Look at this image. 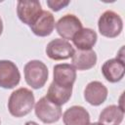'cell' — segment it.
<instances>
[{"label":"cell","mask_w":125,"mask_h":125,"mask_svg":"<svg viewBox=\"0 0 125 125\" xmlns=\"http://www.w3.org/2000/svg\"><path fill=\"white\" fill-rule=\"evenodd\" d=\"M98 28L103 36L106 38H115L122 32L123 21L117 13L107 10L100 16Z\"/></svg>","instance_id":"3"},{"label":"cell","mask_w":125,"mask_h":125,"mask_svg":"<svg viewBox=\"0 0 125 125\" xmlns=\"http://www.w3.org/2000/svg\"><path fill=\"white\" fill-rule=\"evenodd\" d=\"M71 95H72V88L62 87L52 82L48 88L47 95L45 97L53 104L61 106L69 101Z\"/></svg>","instance_id":"16"},{"label":"cell","mask_w":125,"mask_h":125,"mask_svg":"<svg viewBox=\"0 0 125 125\" xmlns=\"http://www.w3.org/2000/svg\"><path fill=\"white\" fill-rule=\"evenodd\" d=\"M41 4L36 0H21L17 3V15L21 22L32 25L42 13Z\"/></svg>","instance_id":"5"},{"label":"cell","mask_w":125,"mask_h":125,"mask_svg":"<svg viewBox=\"0 0 125 125\" xmlns=\"http://www.w3.org/2000/svg\"><path fill=\"white\" fill-rule=\"evenodd\" d=\"M34 112L36 117L45 124H52L62 117L61 106L50 102L46 97H42L34 104Z\"/></svg>","instance_id":"4"},{"label":"cell","mask_w":125,"mask_h":125,"mask_svg":"<svg viewBox=\"0 0 125 125\" xmlns=\"http://www.w3.org/2000/svg\"><path fill=\"white\" fill-rule=\"evenodd\" d=\"M2 32H3V21H2V19L0 17V36H1Z\"/></svg>","instance_id":"20"},{"label":"cell","mask_w":125,"mask_h":125,"mask_svg":"<svg viewBox=\"0 0 125 125\" xmlns=\"http://www.w3.org/2000/svg\"><path fill=\"white\" fill-rule=\"evenodd\" d=\"M46 55L54 61H62L71 58L74 54L73 46L62 38H56L46 46Z\"/></svg>","instance_id":"7"},{"label":"cell","mask_w":125,"mask_h":125,"mask_svg":"<svg viewBox=\"0 0 125 125\" xmlns=\"http://www.w3.org/2000/svg\"><path fill=\"white\" fill-rule=\"evenodd\" d=\"M35 104L33 93L27 88H19L14 91L8 100V110L14 117H23L27 115Z\"/></svg>","instance_id":"1"},{"label":"cell","mask_w":125,"mask_h":125,"mask_svg":"<svg viewBox=\"0 0 125 125\" xmlns=\"http://www.w3.org/2000/svg\"><path fill=\"white\" fill-rule=\"evenodd\" d=\"M97 60L94 50H76L71 57V65L78 70H88L96 65Z\"/></svg>","instance_id":"13"},{"label":"cell","mask_w":125,"mask_h":125,"mask_svg":"<svg viewBox=\"0 0 125 125\" xmlns=\"http://www.w3.org/2000/svg\"><path fill=\"white\" fill-rule=\"evenodd\" d=\"M21 73L15 62L9 60H0V87L13 89L19 85Z\"/></svg>","instance_id":"6"},{"label":"cell","mask_w":125,"mask_h":125,"mask_svg":"<svg viewBox=\"0 0 125 125\" xmlns=\"http://www.w3.org/2000/svg\"><path fill=\"white\" fill-rule=\"evenodd\" d=\"M64 125H88L90 123V114L81 105H72L62 114Z\"/></svg>","instance_id":"14"},{"label":"cell","mask_w":125,"mask_h":125,"mask_svg":"<svg viewBox=\"0 0 125 125\" xmlns=\"http://www.w3.org/2000/svg\"><path fill=\"white\" fill-rule=\"evenodd\" d=\"M53 82L59 86L72 88L76 80V70L69 63H58L53 68Z\"/></svg>","instance_id":"9"},{"label":"cell","mask_w":125,"mask_h":125,"mask_svg":"<svg viewBox=\"0 0 125 125\" xmlns=\"http://www.w3.org/2000/svg\"><path fill=\"white\" fill-rule=\"evenodd\" d=\"M98 39L97 32L89 27L81 28L71 39L77 50H92Z\"/></svg>","instance_id":"15"},{"label":"cell","mask_w":125,"mask_h":125,"mask_svg":"<svg viewBox=\"0 0 125 125\" xmlns=\"http://www.w3.org/2000/svg\"><path fill=\"white\" fill-rule=\"evenodd\" d=\"M70 1L68 0H47V6L54 12H59L60 10L68 6Z\"/></svg>","instance_id":"18"},{"label":"cell","mask_w":125,"mask_h":125,"mask_svg":"<svg viewBox=\"0 0 125 125\" xmlns=\"http://www.w3.org/2000/svg\"><path fill=\"white\" fill-rule=\"evenodd\" d=\"M88 125H102V124L99 123V122H94V123H89Z\"/></svg>","instance_id":"21"},{"label":"cell","mask_w":125,"mask_h":125,"mask_svg":"<svg viewBox=\"0 0 125 125\" xmlns=\"http://www.w3.org/2000/svg\"><path fill=\"white\" fill-rule=\"evenodd\" d=\"M107 88L100 81H91L84 89V99L94 106L104 104L107 98Z\"/></svg>","instance_id":"10"},{"label":"cell","mask_w":125,"mask_h":125,"mask_svg":"<svg viewBox=\"0 0 125 125\" xmlns=\"http://www.w3.org/2000/svg\"><path fill=\"white\" fill-rule=\"evenodd\" d=\"M23 73L26 84L35 90L42 88L49 76L47 65L39 60H32L26 62L23 67Z\"/></svg>","instance_id":"2"},{"label":"cell","mask_w":125,"mask_h":125,"mask_svg":"<svg viewBox=\"0 0 125 125\" xmlns=\"http://www.w3.org/2000/svg\"><path fill=\"white\" fill-rule=\"evenodd\" d=\"M24 125H39V124L36 123L35 121H27V122H25Z\"/></svg>","instance_id":"19"},{"label":"cell","mask_w":125,"mask_h":125,"mask_svg":"<svg viewBox=\"0 0 125 125\" xmlns=\"http://www.w3.org/2000/svg\"><path fill=\"white\" fill-rule=\"evenodd\" d=\"M102 73L105 80L110 83H117L122 80L125 73L124 61L119 58L110 59L104 62L102 65Z\"/></svg>","instance_id":"11"},{"label":"cell","mask_w":125,"mask_h":125,"mask_svg":"<svg viewBox=\"0 0 125 125\" xmlns=\"http://www.w3.org/2000/svg\"><path fill=\"white\" fill-rule=\"evenodd\" d=\"M124 118V109L118 105L110 104L104 107L99 115V123L102 125H120Z\"/></svg>","instance_id":"17"},{"label":"cell","mask_w":125,"mask_h":125,"mask_svg":"<svg viewBox=\"0 0 125 125\" xmlns=\"http://www.w3.org/2000/svg\"><path fill=\"white\" fill-rule=\"evenodd\" d=\"M55 23V18L53 14L49 11H42L35 22L30 25V29L36 36L46 37L53 32Z\"/></svg>","instance_id":"12"},{"label":"cell","mask_w":125,"mask_h":125,"mask_svg":"<svg viewBox=\"0 0 125 125\" xmlns=\"http://www.w3.org/2000/svg\"><path fill=\"white\" fill-rule=\"evenodd\" d=\"M58 34L64 40H70L82 28L81 21L72 14L62 16L55 24Z\"/></svg>","instance_id":"8"},{"label":"cell","mask_w":125,"mask_h":125,"mask_svg":"<svg viewBox=\"0 0 125 125\" xmlns=\"http://www.w3.org/2000/svg\"><path fill=\"white\" fill-rule=\"evenodd\" d=\"M0 124H1V120H0Z\"/></svg>","instance_id":"22"}]
</instances>
